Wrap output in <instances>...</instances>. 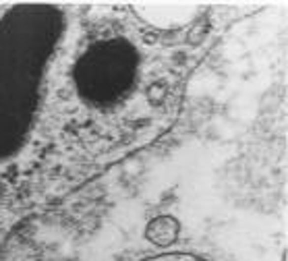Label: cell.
Returning <instances> with one entry per match:
<instances>
[{
	"mask_svg": "<svg viewBox=\"0 0 288 261\" xmlns=\"http://www.w3.org/2000/svg\"><path fill=\"white\" fill-rule=\"evenodd\" d=\"M66 23L64 11L52 4H15L0 13V164L35 133Z\"/></svg>",
	"mask_w": 288,
	"mask_h": 261,
	"instance_id": "2",
	"label": "cell"
},
{
	"mask_svg": "<svg viewBox=\"0 0 288 261\" xmlns=\"http://www.w3.org/2000/svg\"><path fill=\"white\" fill-rule=\"evenodd\" d=\"M212 19L158 25L128 8L66 23L32 139L73 172L102 170L156 143L176 123Z\"/></svg>",
	"mask_w": 288,
	"mask_h": 261,
	"instance_id": "1",
	"label": "cell"
},
{
	"mask_svg": "<svg viewBox=\"0 0 288 261\" xmlns=\"http://www.w3.org/2000/svg\"><path fill=\"white\" fill-rule=\"evenodd\" d=\"M143 261H203L199 257L187 255V253H168V255H158V257H147Z\"/></svg>",
	"mask_w": 288,
	"mask_h": 261,
	"instance_id": "3",
	"label": "cell"
},
{
	"mask_svg": "<svg viewBox=\"0 0 288 261\" xmlns=\"http://www.w3.org/2000/svg\"><path fill=\"white\" fill-rule=\"evenodd\" d=\"M2 199H4V187L0 183V207H2Z\"/></svg>",
	"mask_w": 288,
	"mask_h": 261,
	"instance_id": "4",
	"label": "cell"
}]
</instances>
